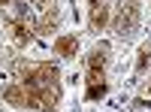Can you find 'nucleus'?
Segmentation results:
<instances>
[{
	"mask_svg": "<svg viewBox=\"0 0 151 112\" xmlns=\"http://www.w3.org/2000/svg\"><path fill=\"white\" fill-rule=\"evenodd\" d=\"M55 21H58V12L52 9V12H45V15H42V21L36 24V30H40V33H45L48 27H55Z\"/></svg>",
	"mask_w": 151,
	"mask_h": 112,
	"instance_id": "5",
	"label": "nucleus"
},
{
	"mask_svg": "<svg viewBox=\"0 0 151 112\" xmlns=\"http://www.w3.org/2000/svg\"><path fill=\"white\" fill-rule=\"evenodd\" d=\"M3 97L12 103V106H27V88L18 82V85H6L3 88Z\"/></svg>",
	"mask_w": 151,
	"mask_h": 112,
	"instance_id": "1",
	"label": "nucleus"
},
{
	"mask_svg": "<svg viewBox=\"0 0 151 112\" xmlns=\"http://www.w3.org/2000/svg\"><path fill=\"white\" fill-rule=\"evenodd\" d=\"M148 94H151V85H148Z\"/></svg>",
	"mask_w": 151,
	"mask_h": 112,
	"instance_id": "10",
	"label": "nucleus"
},
{
	"mask_svg": "<svg viewBox=\"0 0 151 112\" xmlns=\"http://www.w3.org/2000/svg\"><path fill=\"white\" fill-rule=\"evenodd\" d=\"M76 46H79L76 36H58V40H55V52L67 58V55H76Z\"/></svg>",
	"mask_w": 151,
	"mask_h": 112,
	"instance_id": "2",
	"label": "nucleus"
},
{
	"mask_svg": "<svg viewBox=\"0 0 151 112\" xmlns=\"http://www.w3.org/2000/svg\"><path fill=\"white\" fill-rule=\"evenodd\" d=\"M91 6H100V0H91Z\"/></svg>",
	"mask_w": 151,
	"mask_h": 112,
	"instance_id": "8",
	"label": "nucleus"
},
{
	"mask_svg": "<svg viewBox=\"0 0 151 112\" xmlns=\"http://www.w3.org/2000/svg\"><path fill=\"white\" fill-rule=\"evenodd\" d=\"M0 3H9V0H0Z\"/></svg>",
	"mask_w": 151,
	"mask_h": 112,
	"instance_id": "9",
	"label": "nucleus"
},
{
	"mask_svg": "<svg viewBox=\"0 0 151 112\" xmlns=\"http://www.w3.org/2000/svg\"><path fill=\"white\" fill-rule=\"evenodd\" d=\"M12 30H15V40H18V43H27V40H30V27H27L24 21H15V24H12Z\"/></svg>",
	"mask_w": 151,
	"mask_h": 112,
	"instance_id": "4",
	"label": "nucleus"
},
{
	"mask_svg": "<svg viewBox=\"0 0 151 112\" xmlns=\"http://www.w3.org/2000/svg\"><path fill=\"white\" fill-rule=\"evenodd\" d=\"M33 3H36V6H45V3H52V0H33Z\"/></svg>",
	"mask_w": 151,
	"mask_h": 112,
	"instance_id": "7",
	"label": "nucleus"
},
{
	"mask_svg": "<svg viewBox=\"0 0 151 112\" xmlns=\"http://www.w3.org/2000/svg\"><path fill=\"white\" fill-rule=\"evenodd\" d=\"M106 21H109V9H106V6H94V12H91V27L100 30Z\"/></svg>",
	"mask_w": 151,
	"mask_h": 112,
	"instance_id": "3",
	"label": "nucleus"
},
{
	"mask_svg": "<svg viewBox=\"0 0 151 112\" xmlns=\"http://www.w3.org/2000/svg\"><path fill=\"white\" fill-rule=\"evenodd\" d=\"M148 64H151V52H142L139 55V70H145Z\"/></svg>",
	"mask_w": 151,
	"mask_h": 112,
	"instance_id": "6",
	"label": "nucleus"
}]
</instances>
